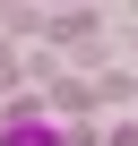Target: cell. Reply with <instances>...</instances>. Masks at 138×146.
I'll list each match as a JSON object with an SVG mask.
<instances>
[{
    "label": "cell",
    "mask_w": 138,
    "mask_h": 146,
    "mask_svg": "<svg viewBox=\"0 0 138 146\" xmlns=\"http://www.w3.org/2000/svg\"><path fill=\"white\" fill-rule=\"evenodd\" d=\"M0 146H60V129L43 112H17V120H0Z\"/></svg>",
    "instance_id": "6da1fadb"
}]
</instances>
